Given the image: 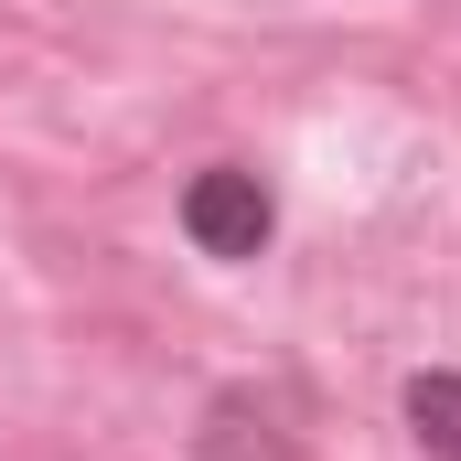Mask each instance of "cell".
Wrapping results in <instances>:
<instances>
[{
	"label": "cell",
	"mask_w": 461,
	"mask_h": 461,
	"mask_svg": "<svg viewBox=\"0 0 461 461\" xmlns=\"http://www.w3.org/2000/svg\"><path fill=\"white\" fill-rule=\"evenodd\" d=\"M183 236H194L204 258H258V247H268V194H258V172H236V161L194 172V194H183Z\"/></svg>",
	"instance_id": "obj_1"
},
{
	"label": "cell",
	"mask_w": 461,
	"mask_h": 461,
	"mask_svg": "<svg viewBox=\"0 0 461 461\" xmlns=\"http://www.w3.org/2000/svg\"><path fill=\"white\" fill-rule=\"evenodd\" d=\"M408 429L440 461H461V375H419V386H408Z\"/></svg>",
	"instance_id": "obj_2"
}]
</instances>
